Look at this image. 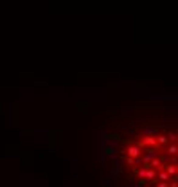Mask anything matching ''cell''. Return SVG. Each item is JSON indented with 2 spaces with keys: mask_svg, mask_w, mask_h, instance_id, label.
Masks as SVG:
<instances>
[{
  "mask_svg": "<svg viewBox=\"0 0 178 187\" xmlns=\"http://www.w3.org/2000/svg\"><path fill=\"white\" fill-rule=\"evenodd\" d=\"M166 153H167L169 157H176V153H178L176 142H173V144H169V146H167V150H166Z\"/></svg>",
  "mask_w": 178,
  "mask_h": 187,
  "instance_id": "7a4b0ae2",
  "label": "cell"
},
{
  "mask_svg": "<svg viewBox=\"0 0 178 187\" xmlns=\"http://www.w3.org/2000/svg\"><path fill=\"white\" fill-rule=\"evenodd\" d=\"M142 155V150L138 148L137 144H131V146H128L126 148V157H131V158H138Z\"/></svg>",
  "mask_w": 178,
  "mask_h": 187,
  "instance_id": "6da1fadb",
  "label": "cell"
},
{
  "mask_svg": "<svg viewBox=\"0 0 178 187\" xmlns=\"http://www.w3.org/2000/svg\"><path fill=\"white\" fill-rule=\"evenodd\" d=\"M157 187H169V182H158Z\"/></svg>",
  "mask_w": 178,
  "mask_h": 187,
  "instance_id": "3957f363",
  "label": "cell"
}]
</instances>
